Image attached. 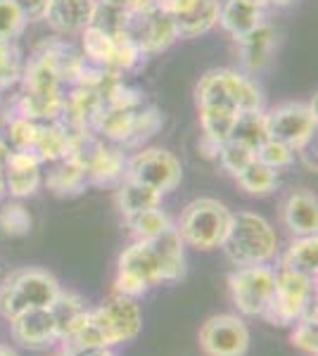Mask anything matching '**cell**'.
Returning a JSON list of instances; mask_svg holds the SVG:
<instances>
[{
    "label": "cell",
    "instance_id": "cell-1",
    "mask_svg": "<svg viewBox=\"0 0 318 356\" xmlns=\"http://www.w3.org/2000/svg\"><path fill=\"white\" fill-rule=\"evenodd\" d=\"M221 247L235 266H257L278 259V235L262 214L254 211H233Z\"/></svg>",
    "mask_w": 318,
    "mask_h": 356
},
{
    "label": "cell",
    "instance_id": "cell-2",
    "mask_svg": "<svg viewBox=\"0 0 318 356\" xmlns=\"http://www.w3.org/2000/svg\"><path fill=\"white\" fill-rule=\"evenodd\" d=\"M60 283L43 268H22L5 275L0 285V314L8 321L31 309L50 307L60 295Z\"/></svg>",
    "mask_w": 318,
    "mask_h": 356
},
{
    "label": "cell",
    "instance_id": "cell-3",
    "mask_svg": "<svg viewBox=\"0 0 318 356\" xmlns=\"http://www.w3.org/2000/svg\"><path fill=\"white\" fill-rule=\"evenodd\" d=\"M230 221H233V211L223 202L214 197H198L181 211L176 231L186 245L209 252L223 245Z\"/></svg>",
    "mask_w": 318,
    "mask_h": 356
},
{
    "label": "cell",
    "instance_id": "cell-4",
    "mask_svg": "<svg viewBox=\"0 0 318 356\" xmlns=\"http://www.w3.org/2000/svg\"><path fill=\"white\" fill-rule=\"evenodd\" d=\"M195 100H223L240 112L264 110V93L257 81L245 72L230 67L209 69L195 86Z\"/></svg>",
    "mask_w": 318,
    "mask_h": 356
},
{
    "label": "cell",
    "instance_id": "cell-5",
    "mask_svg": "<svg viewBox=\"0 0 318 356\" xmlns=\"http://www.w3.org/2000/svg\"><path fill=\"white\" fill-rule=\"evenodd\" d=\"M88 321L100 337L102 347H117V344L136 340L143 328V314L138 302L119 292H112L100 307L93 309Z\"/></svg>",
    "mask_w": 318,
    "mask_h": 356
},
{
    "label": "cell",
    "instance_id": "cell-6",
    "mask_svg": "<svg viewBox=\"0 0 318 356\" xmlns=\"http://www.w3.org/2000/svg\"><path fill=\"white\" fill-rule=\"evenodd\" d=\"M316 100L302 102H280V105L271 107L266 112V129H269V138L285 143L290 150L304 152L311 145L316 134Z\"/></svg>",
    "mask_w": 318,
    "mask_h": 356
},
{
    "label": "cell",
    "instance_id": "cell-7",
    "mask_svg": "<svg viewBox=\"0 0 318 356\" xmlns=\"http://www.w3.org/2000/svg\"><path fill=\"white\" fill-rule=\"evenodd\" d=\"M69 157L84 166L88 186H112L126 174V154L119 145L97 138L93 131L74 143Z\"/></svg>",
    "mask_w": 318,
    "mask_h": 356
},
{
    "label": "cell",
    "instance_id": "cell-8",
    "mask_svg": "<svg viewBox=\"0 0 318 356\" xmlns=\"http://www.w3.org/2000/svg\"><path fill=\"white\" fill-rule=\"evenodd\" d=\"M314 292H316V280L306 278L302 273L278 268L276 271L273 297H271L262 318L269 321L271 325H280V328L292 325L316 302Z\"/></svg>",
    "mask_w": 318,
    "mask_h": 356
},
{
    "label": "cell",
    "instance_id": "cell-9",
    "mask_svg": "<svg viewBox=\"0 0 318 356\" xmlns=\"http://www.w3.org/2000/svg\"><path fill=\"white\" fill-rule=\"evenodd\" d=\"M124 178L138 181L159 195L176 191L183 181V164L166 147H141L131 159H126Z\"/></svg>",
    "mask_w": 318,
    "mask_h": 356
},
{
    "label": "cell",
    "instance_id": "cell-10",
    "mask_svg": "<svg viewBox=\"0 0 318 356\" xmlns=\"http://www.w3.org/2000/svg\"><path fill=\"white\" fill-rule=\"evenodd\" d=\"M161 283L159 264L152 247L148 243H133L119 254L117 278H114V292L126 297H141L150 288Z\"/></svg>",
    "mask_w": 318,
    "mask_h": 356
},
{
    "label": "cell",
    "instance_id": "cell-11",
    "mask_svg": "<svg viewBox=\"0 0 318 356\" xmlns=\"http://www.w3.org/2000/svg\"><path fill=\"white\" fill-rule=\"evenodd\" d=\"M233 304L245 316H264L276 290V268L271 264L238 266L228 275Z\"/></svg>",
    "mask_w": 318,
    "mask_h": 356
},
{
    "label": "cell",
    "instance_id": "cell-12",
    "mask_svg": "<svg viewBox=\"0 0 318 356\" xmlns=\"http://www.w3.org/2000/svg\"><path fill=\"white\" fill-rule=\"evenodd\" d=\"M200 349L205 356H245L250 349V330L235 314L212 316L200 328Z\"/></svg>",
    "mask_w": 318,
    "mask_h": 356
},
{
    "label": "cell",
    "instance_id": "cell-13",
    "mask_svg": "<svg viewBox=\"0 0 318 356\" xmlns=\"http://www.w3.org/2000/svg\"><path fill=\"white\" fill-rule=\"evenodd\" d=\"M131 33V38L138 43L143 55H159L169 50L178 41L176 24L169 15L161 10H150L141 15H124V26Z\"/></svg>",
    "mask_w": 318,
    "mask_h": 356
},
{
    "label": "cell",
    "instance_id": "cell-14",
    "mask_svg": "<svg viewBox=\"0 0 318 356\" xmlns=\"http://www.w3.org/2000/svg\"><path fill=\"white\" fill-rule=\"evenodd\" d=\"M100 0H50L43 22L57 36H74L95 24Z\"/></svg>",
    "mask_w": 318,
    "mask_h": 356
},
{
    "label": "cell",
    "instance_id": "cell-15",
    "mask_svg": "<svg viewBox=\"0 0 318 356\" xmlns=\"http://www.w3.org/2000/svg\"><path fill=\"white\" fill-rule=\"evenodd\" d=\"M43 162L29 150H13L8 157L3 174L5 186H8V195L15 200L33 197L40 186H43V171H40Z\"/></svg>",
    "mask_w": 318,
    "mask_h": 356
},
{
    "label": "cell",
    "instance_id": "cell-16",
    "mask_svg": "<svg viewBox=\"0 0 318 356\" xmlns=\"http://www.w3.org/2000/svg\"><path fill=\"white\" fill-rule=\"evenodd\" d=\"M10 328H13V340L26 349H45L50 344L60 342L50 307L31 309V312L15 316L10 321Z\"/></svg>",
    "mask_w": 318,
    "mask_h": 356
},
{
    "label": "cell",
    "instance_id": "cell-17",
    "mask_svg": "<svg viewBox=\"0 0 318 356\" xmlns=\"http://www.w3.org/2000/svg\"><path fill=\"white\" fill-rule=\"evenodd\" d=\"M235 43H238L242 69H245V74L254 76V74L264 72L273 62V55L278 50V29L271 22H262L254 31H250Z\"/></svg>",
    "mask_w": 318,
    "mask_h": 356
},
{
    "label": "cell",
    "instance_id": "cell-18",
    "mask_svg": "<svg viewBox=\"0 0 318 356\" xmlns=\"http://www.w3.org/2000/svg\"><path fill=\"white\" fill-rule=\"evenodd\" d=\"M283 223L292 238L316 235L318 231V200L311 191H294L283 204Z\"/></svg>",
    "mask_w": 318,
    "mask_h": 356
},
{
    "label": "cell",
    "instance_id": "cell-19",
    "mask_svg": "<svg viewBox=\"0 0 318 356\" xmlns=\"http://www.w3.org/2000/svg\"><path fill=\"white\" fill-rule=\"evenodd\" d=\"M148 245L152 247L154 257H157L161 283H173V280H181L186 275V243L178 235L176 223L159 238L150 240Z\"/></svg>",
    "mask_w": 318,
    "mask_h": 356
},
{
    "label": "cell",
    "instance_id": "cell-20",
    "mask_svg": "<svg viewBox=\"0 0 318 356\" xmlns=\"http://www.w3.org/2000/svg\"><path fill=\"white\" fill-rule=\"evenodd\" d=\"M221 0H190L176 17H171L176 24L178 38H200L209 33L218 24Z\"/></svg>",
    "mask_w": 318,
    "mask_h": 356
},
{
    "label": "cell",
    "instance_id": "cell-21",
    "mask_svg": "<svg viewBox=\"0 0 318 356\" xmlns=\"http://www.w3.org/2000/svg\"><path fill=\"white\" fill-rule=\"evenodd\" d=\"M262 22H266V10L250 3V0H221L218 26L235 41L254 31Z\"/></svg>",
    "mask_w": 318,
    "mask_h": 356
},
{
    "label": "cell",
    "instance_id": "cell-22",
    "mask_svg": "<svg viewBox=\"0 0 318 356\" xmlns=\"http://www.w3.org/2000/svg\"><path fill=\"white\" fill-rule=\"evenodd\" d=\"M81 55L93 67L114 72V55H117V31L100 24H90L81 31ZM117 74V72H114Z\"/></svg>",
    "mask_w": 318,
    "mask_h": 356
},
{
    "label": "cell",
    "instance_id": "cell-23",
    "mask_svg": "<svg viewBox=\"0 0 318 356\" xmlns=\"http://www.w3.org/2000/svg\"><path fill=\"white\" fill-rule=\"evenodd\" d=\"M50 312H53L60 342L84 328L90 316V309L86 307L84 297H79L77 292H65V290H60L57 300L50 304Z\"/></svg>",
    "mask_w": 318,
    "mask_h": 356
},
{
    "label": "cell",
    "instance_id": "cell-24",
    "mask_svg": "<svg viewBox=\"0 0 318 356\" xmlns=\"http://www.w3.org/2000/svg\"><path fill=\"white\" fill-rule=\"evenodd\" d=\"M74 147V138L72 134L62 126L60 122H40L38 126V136L33 143V154L40 159L43 164H55L60 159L69 157Z\"/></svg>",
    "mask_w": 318,
    "mask_h": 356
},
{
    "label": "cell",
    "instance_id": "cell-25",
    "mask_svg": "<svg viewBox=\"0 0 318 356\" xmlns=\"http://www.w3.org/2000/svg\"><path fill=\"white\" fill-rule=\"evenodd\" d=\"M45 186L48 191L57 195V197H74V195H81L88 186V178H86V171L77 159L65 157L60 162L53 164V169L48 171V178H45Z\"/></svg>",
    "mask_w": 318,
    "mask_h": 356
},
{
    "label": "cell",
    "instance_id": "cell-26",
    "mask_svg": "<svg viewBox=\"0 0 318 356\" xmlns=\"http://www.w3.org/2000/svg\"><path fill=\"white\" fill-rule=\"evenodd\" d=\"M280 268L302 273L306 278L316 280V275H318V238L316 235L292 238V243L285 247V252H283V257H280Z\"/></svg>",
    "mask_w": 318,
    "mask_h": 356
},
{
    "label": "cell",
    "instance_id": "cell-27",
    "mask_svg": "<svg viewBox=\"0 0 318 356\" xmlns=\"http://www.w3.org/2000/svg\"><path fill=\"white\" fill-rule=\"evenodd\" d=\"M161 197L157 191L143 186L138 181H131V178H121L119 188H117V207L121 211V216H133L141 214L145 209H154V207H161Z\"/></svg>",
    "mask_w": 318,
    "mask_h": 356
},
{
    "label": "cell",
    "instance_id": "cell-28",
    "mask_svg": "<svg viewBox=\"0 0 318 356\" xmlns=\"http://www.w3.org/2000/svg\"><path fill=\"white\" fill-rule=\"evenodd\" d=\"M126 228H129L131 238L136 243H150V240L159 238L161 233H166L173 226L171 216L166 214L161 207H154V209H145L141 214H133L124 219Z\"/></svg>",
    "mask_w": 318,
    "mask_h": 356
},
{
    "label": "cell",
    "instance_id": "cell-29",
    "mask_svg": "<svg viewBox=\"0 0 318 356\" xmlns=\"http://www.w3.org/2000/svg\"><path fill=\"white\" fill-rule=\"evenodd\" d=\"M235 183H238L247 195H252V197H266V195H271L278 188V171L262 164L254 157L252 162L235 176Z\"/></svg>",
    "mask_w": 318,
    "mask_h": 356
},
{
    "label": "cell",
    "instance_id": "cell-30",
    "mask_svg": "<svg viewBox=\"0 0 318 356\" xmlns=\"http://www.w3.org/2000/svg\"><path fill=\"white\" fill-rule=\"evenodd\" d=\"M233 140L242 143V145L257 150L259 145L269 138V129H266V110H254V112H242L235 122L233 129Z\"/></svg>",
    "mask_w": 318,
    "mask_h": 356
},
{
    "label": "cell",
    "instance_id": "cell-31",
    "mask_svg": "<svg viewBox=\"0 0 318 356\" xmlns=\"http://www.w3.org/2000/svg\"><path fill=\"white\" fill-rule=\"evenodd\" d=\"M26 57L17 41H0V90L19 86Z\"/></svg>",
    "mask_w": 318,
    "mask_h": 356
},
{
    "label": "cell",
    "instance_id": "cell-32",
    "mask_svg": "<svg viewBox=\"0 0 318 356\" xmlns=\"http://www.w3.org/2000/svg\"><path fill=\"white\" fill-rule=\"evenodd\" d=\"M33 219L29 214V209L19 200H10L0 207V233L5 238H24L31 233Z\"/></svg>",
    "mask_w": 318,
    "mask_h": 356
},
{
    "label": "cell",
    "instance_id": "cell-33",
    "mask_svg": "<svg viewBox=\"0 0 318 356\" xmlns=\"http://www.w3.org/2000/svg\"><path fill=\"white\" fill-rule=\"evenodd\" d=\"M38 122L29 117H22V114L13 112L8 119H5V138H8L10 147L13 150H33V143H36L38 136Z\"/></svg>",
    "mask_w": 318,
    "mask_h": 356
},
{
    "label": "cell",
    "instance_id": "cell-34",
    "mask_svg": "<svg viewBox=\"0 0 318 356\" xmlns=\"http://www.w3.org/2000/svg\"><path fill=\"white\" fill-rule=\"evenodd\" d=\"M294 330L290 335L292 347L302 349L306 354H314L318 352V323H316V302L311 304L306 312L294 321Z\"/></svg>",
    "mask_w": 318,
    "mask_h": 356
},
{
    "label": "cell",
    "instance_id": "cell-35",
    "mask_svg": "<svg viewBox=\"0 0 318 356\" xmlns=\"http://www.w3.org/2000/svg\"><path fill=\"white\" fill-rule=\"evenodd\" d=\"M216 159L221 162L225 174H230V176L235 178L254 159V150H252V147L242 145V143H238V140H233V138H230V140H225L223 145L218 147Z\"/></svg>",
    "mask_w": 318,
    "mask_h": 356
},
{
    "label": "cell",
    "instance_id": "cell-36",
    "mask_svg": "<svg viewBox=\"0 0 318 356\" xmlns=\"http://www.w3.org/2000/svg\"><path fill=\"white\" fill-rule=\"evenodd\" d=\"M294 154H297V152L290 150L285 143L273 140V138H266L262 145L254 150V157H257L259 162L266 164V166H271V169H276V171L290 166L294 162Z\"/></svg>",
    "mask_w": 318,
    "mask_h": 356
},
{
    "label": "cell",
    "instance_id": "cell-37",
    "mask_svg": "<svg viewBox=\"0 0 318 356\" xmlns=\"http://www.w3.org/2000/svg\"><path fill=\"white\" fill-rule=\"evenodd\" d=\"M26 19L13 0H0V41H17L24 33Z\"/></svg>",
    "mask_w": 318,
    "mask_h": 356
},
{
    "label": "cell",
    "instance_id": "cell-38",
    "mask_svg": "<svg viewBox=\"0 0 318 356\" xmlns=\"http://www.w3.org/2000/svg\"><path fill=\"white\" fill-rule=\"evenodd\" d=\"M13 3L26 19V24H33V22H43L50 0H13Z\"/></svg>",
    "mask_w": 318,
    "mask_h": 356
},
{
    "label": "cell",
    "instance_id": "cell-39",
    "mask_svg": "<svg viewBox=\"0 0 318 356\" xmlns=\"http://www.w3.org/2000/svg\"><path fill=\"white\" fill-rule=\"evenodd\" d=\"M10 152H13V147H10L8 138H5L3 134H0V171L5 169V164H8V157H10Z\"/></svg>",
    "mask_w": 318,
    "mask_h": 356
},
{
    "label": "cell",
    "instance_id": "cell-40",
    "mask_svg": "<svg viewBox=\"0 0 318 356\" xmlns=\"http://www.w3.org/2000/svg\"><path fill=\"white\" fill-rule=\"evenodd\" d=\"M79 356H114V354H112V347H97V349H90V352H84Z\"/></svg>",
    "mask_w": 318,
    "mask_h": 356
},
{
    "label": "cell",
    "instance_id": "cell-41",
    "mask_svg": "<svg viewBox=\"0 0 318 356\" xmlns=\"http://www.w3.org/2000/svg\"><path fill=\"white\" fill-rule=\"evenodd\" d=\"M294 0H266V8H276V10H283V8H290Z\"/></svg>",
    "mask_w": 318,
    "mask_h": 356
},
{
    "label": "cell",
    "instance_id": "cell-42",
    "mask_svg": "<svg viewBox=\"0 0 318 356\" xmlns=\"http://www.w3.org/2000/svg\"><path fill=\"white\" fill-rule=\"evenodd\" d=\"M5 195H8V186H5V174L0 171V200H3Z\"/></svg>",
    "mask_w": 318,
    "mask_h": 356
},
{
    "label": "cell",
    "instance_id": "cell-43",
    "mask_svg": "<svg viewBox=\"0 0 318 356\" xmlns=\"http://www.w3.org/2000/svg\"><path fill=\"white\" fill-rule=\"evenodd\" d=\"M0 356H19L15 352V349H10V347H3V344H0Z\"/></svg>",
    "mask_w": 318,
    "mask_h": 356
},
{
    "label": "cell",
    "instance_id": "cell-44",
    "mask_svg": "<svg viewBox=\"0 0 318 356\" xmlns=\"http://www.w3.org/2000/svg\"><path fill=\"white\" fill-rule=\"evenodd\" d=\"M57 356H79V354H74V352H67V349H62V352L57 354Z\"/></svg>",
    "mask_w": 318,
    "mask_h": 356
},
{
    "label": "cell",
    "instance_id": "cell-45",
    "mask_svg": "<svg viewBox=\"0 0 318 356\" xmlns=\"http://www.w3.org/2000/svg\"><path fill=\"white\" fill-rule=\"evenodd\" d=\"M5 275H8V273H5V271H3V266H0V285H3V280H5Z\"/></svg>",
    "mask_w": 318,
    "mask_h": 356
}]
</instances>
